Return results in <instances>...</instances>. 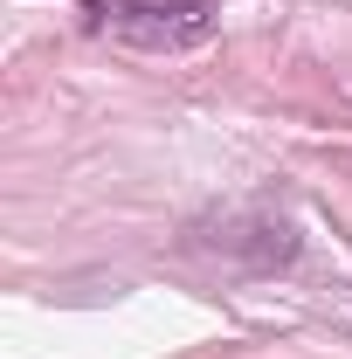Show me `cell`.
I'll return each mask as SVG.
<instances>
[{
    "mask_svg": "<svg viewBox=\"0 0 352 359\" xmlns=\"http://www.w3.org/2000/svg\"><path fill=\"white\" fill-rule=\"evenodd\" d=\"M83 28L145 55H187L215 42L221 0H83Z\"/></svg>",
    "mask_w": 352,
    "mask_h": 359,
    "instance_id": "cell-1",
    "label": "cell"
},
{
    "mask_svg": "<svg viewBox=\"0 0 352 359\" xmlns=\"http://www.w3.org/2000/svg\"><path fill=\"white\" fill-rule=\"evenodd\" d=\"M187 249L221 256V263H235V269H283L297 256V222L276 201H228L208 222L187 228Z\"/></svg>",
    "mask_w": 352,
    "mask_h": 359,
    "instance_id": "cell-2",
    "label": "cell"
}]
</instances>
